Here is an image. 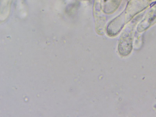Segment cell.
<instances>
[{
  "mask_svg": "<svg viewBox=\"0 0 156 117\" xmlns=\"http://www.w3.org/2000/svg\"><path fill=\"white\" fill-rule=\"evenodd\" d=\"M105 0V1H106V0Z\"/></svg>",
  "mask_w": 156,
  "mask_h": 117,
  "instance_id": "cell-1",
  "label": "cell"
}]
</instances>
